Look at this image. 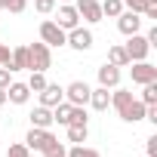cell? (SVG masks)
<instances>
[{
    "label": "cell",
    "instance_id": "6da1fadb",
    "mask_svg": "<svg viewBox=\"0 0 157 157\" xmlns=\"http://www.w3.org/2000/svg\"><path fill=\"white\" fill-rule=\"evenodd\" d=\"M111 108H117V114H120L123 123H139V120H145V108H148V105H142L129 90L114 86V93H111Z\"/></svg>",
    "mask_w": 157,
    "mask_h": 157
},
{
    "label": "cell",
    "instance_id": "7a4b0ae2",
    "mask_svg": "<svg viewBox=\"0 0 157 157\" xmlns=\"http://www.w3.org/2000/svg\"><path fill=\"white\" fill-rule=\"evenodd\" d=\"M52 68V49L40 40V43H31L28 46V71H49Z\"/></svg>",
    "mask_w": 157,
    "mask_h": 157
},
{
    "label": "cell",
    "instance_id": "3957f363",
    "mask_svg": "<svg viewBox=\"0 0 157 157\" xmlns=\"http://www.w3.org/2000/svg\"><path fill=\"white\" fill-rule=\"evenodd\" d=\"M25 145H28V151H49V148H56L59 145V139L52 136V129H40V126H31L28 129V136H25Z\"/></svg>",
    "mask_w": 157,
    "mask_h": 157
},
{
    "label": "cell",
    "instance_id": "277c9868",
    "mask_svg": "<svg viewBox=\"0 0 157 157\" xmlns=\"http://www.w3.org/2000/svg\"><path fill=\"white\" fill-rule=\"evenodd\" d=\"M90 83L86 80H74V83H68L65 86V102L68 105H77V108H86L90 105Z\"/></svg>",
    "mask_w": 157,
    "mask_h": 157
},
{
    "label": "cell",
    "instance_id": "5b68a950",
    "mask_svg": "<svg viewBox=\"0 0 157 157\" xmlns=\"http://www.w3.org/2000/svg\"><path fill=\"white\" fill-rule=\"evenodd\" d=\"M93 31L90 28H83V25H77V28H71L68 31V40H65V46H71V49H77V52H86V49H93Z\"/></svg>",
    "mask_w": 157,
    "mask_h": 157
},
{
    "label": "cell",
    "instance_id": "8992f818",
    "mask_svg": "<svg viewBox=\"0 0 157 157\" xmlns=\"http://www.w3.org/2000/svg\"><path fill=\"white\" fill-rule=\"evenodd\" d=\"M40 40L52 49V46H65V40H68V31L65 28H59L56 22H40Z\"/></svg>",
    "mask_w": 157,
    "mask_h": 157
},
{
    "label": "cell",
    "instance_id": "52a82bcc",
    "mask_svg": "<svg viewBox=\"0 0 157 157\" xmlns=\"http://www.w3.org/2000/svg\"><path fill=\"white\" fill-rule=\"evenodd\" d=\"M123 49H126L129 62H145V59H148V52H151V46H148L145 34H129V37H126V43H123Z\"/></svg>",
    "mask_w": 157,
    "mask_h": 157
},
{
    "label": "cell",
    "instance_id": "ba28073f",
    "mask_svg": "<svg viewBox=\"0 0 157 157\" xmlns=\"http://www.w3.org/2000/svg\"><path fill=\"white\" fill-rule=\"evenodd\" d=\"M74 10H77V16H80L83 22H90V25H99V22L105 19L99 0H74Z\"/></svg>",
    "mask_w": 157,
    "mask_h": 157
},
{
    "label": "cell",
    "instance_id": "9c48e42d",
    "mask_svg": "<svg viewBox=\"0 0 157 157\" xmlns=\"http://www.w3.org/2000/svg\"><path fill=\"white\" fill-rule=\"evenodd\" d=\"M132 68H129V74H132V83H139V86H145V83H154L157 80V68L145 59V62H129Z\"/></svg>",
    "mask_w": 157,
    "mask_h": 157
},
{
    "label": "cell",
    "instance_id": "30bf717a",
    "mask_svg": "<svg viewBox=\"0 0 157 157\" xmlns=\"http://www.w3.org/2000/svg\"><path fill=\"white\" fill-rule=\"evenodd\" d=\"M56 13V25L59 28H65V31H71V28H77V25H80V16H77V10H74V3H62L59 10H52Z\"/></svg>",
    "mask_w": 157,
    "mask_h": 157
},
{
    "label": "cell",
    "instance_id": "8fae6325",
    "mask_svg": "<svg viewBox=\"0 0 157 157\" xmlns=\"http://www.w3.org/2000/svg\"><path fill=\"white\" fill-rule=\"evenodd\" d=\"M117 31H120L123 37H129V34H139V31H142V16H139V13H129V10H123V13L117 16Z\"/></svg>",
    "mask_w": 157,
    "mask_h": 157
},
{
    "label": "cell",
    "instance_id": "7c38bea8",
    "mask_svg": "<svg viewBox=\"0 0 157 157\" xmlns=\"http://www.w3.org/2000/svg\"><path fill=\"white\" fill-rule=\"evenodd\" d=\"M96 77H99V86H105V90L120 86V68H117V65H111V62H105V65L96 71Z\"/></svg>",
    "mask_w": 157,
    "mask_h": 157
},
{
    "label": "cell",
    "instance_id": "4fadbf2b",
    "mask_svg": "<svg viewBox=\"0 0 157 157\" xmlns=\"http://www.w3.org/2000/svg\"><path fill=\"white\" fill-rule=\"evenodd\" d=\"M40 105H46V108H56L59 102H65V86H59V83H46L40 93Z\"/></svg>",
    "mask_w": 157,
    "mask_h": 157
},
{
    "label": "cell",
    "instance_id": "5bb4252c",
    "mask_svg": "<svg viewBox=\"0 0 157 157\" xmlns=\"http://www.w3.org/2000/svg\"><path fill=\"white\" fill-rule=\"evenodd\" d=\"M31 99V90H28V83H10L6 86V102H13V105H25Z\"/></svg>",
    "mask_w": 157,
    "mask_h": 157
},
{
    "label": "cell",
    "instance_id": "9a60e30c",
    "mask_svg": "<svg viewBox=\"0 0 157 157\" xmlns=\"http://www.w3.org/2000/svg\"><path fill=\"white\" fill-rule=\"evenodd\" d=\"M90 105H93V111H108V108H111V93H108L105 86L90 90Z\"/></svg>",
    "mask_w": 157,
    "mask_h": 157
},
{
    "label": "cell",
    "instance_id": "2e32d148",
    "mask_svg": "<svg viewBox=\"0 0 157 157\" xmlns=\"http://www.w3.org/2000/svg\"><path fill=\"white\" fill-rule=\"evenodd\" d=\"M28 117H31V126H40V129L52 126V108H46V105H37Z\"/></svg>",
    "mask_w": 157,
    "mask_h": 157
},
{
    "label": "cell",
    "instance_id": "e0dca14e",
    "mask_svg": "<svg viewBox=\"0 0 157 157\" xmlns=\"http://www.w3.org/2000/svg\"><path fill=\"white\" fill-rule=\"evenodd\" d=\"M10 71H28V46H16L10 49Z\"/></svg>",
    "mask_w": 157,
    "mask_h": 157
},
{
    "label": "cell",
    "instance_id": "ac0fdd59",
    "mask_svg": "<svg viewBox=\"0 0 157 157\" xmlns=\"http://www.w3.org/2000/svg\"><path fill=\"white\" fill-rule=\"evenodd\" d=\"M108 62H111V65H117V68H126V65H129V56H126L123 43H114V46L108 49Z\"/></svg>",
    "mask_w": 157,
    "mask_h": 157
},
{
    "label": "cell",
    "instance_id": "d6986e66",
    "mask_svg": "<svg viewBox=\"0 0 157 157\" xmlns=\"http://www.w3.org/2000/svg\"><path fill=\"white\" fill-rule=\"evenodd\" d=\"M71 108H74V105H68V102H59V105L52 108V123H62V126H68V120H71Z\"/></svg>",
    "mask_w": 157,
    "mask_h": 157
},
{
    "label": "cell",
    "instance_id": "ffe728a7",
    "mask_svg": "<svg viewBox=\"0 0 157 157\" xmlns=\"http://www.w3.org/2000/svg\"><path fill=\"white\" fill-rule=\"evenodd\" d=\"M65 129H68V142H71V145H83L86 136H90V126H74V123H71V126H65Z\"/></svg>",
    "mask_w": 157,
    "mask_h": 157
},
{
    "label": "cell",
    "instance_id": "44dd1931",
    "mask_svg": "<svg viewBox=\"0 0 157 157\" xmlns=\"http://www.w3.org/2000/svg\"><path fill=\"white\" fill-rule=\"evenodd\" d=\"M102 16H108V19H117L120 13H123V0H102Z\"/></svg>",
    "mask_w": 157,
    "mask_h": 157
},
{
    "label": "cell",
    "instance_id": "7402d4cb",
    "mask_svg": "<svg viewBox=\"0 0 157 157\" xmlns=\"http://www.w3.org/2000/svg\"><path fill=\"white\" fill-rule=\"evenodd\" d=\"M71 123H74V126H90V114H86V108H77V105H74V108H71V120H68V126H71Z\"/></svg>",
    "mask_w": 157,
    "mask_h": 157
},
{
    "label": "cell",
    "instance_id": "603a6c76",
    "mask_svg": "<svg viewBox=\"0 0 157 157\" xmlns=\"http://www.w3.org/2000/svg\"><path fill=\"white\" fill-rule=\"evenodd\" d=\"M139 102H142V105H157V80L142 86V99H139Z\"/></svg>",
    "mask_w": 157,
    "mask_h": 157
},
{
    "label": "cell",
    "instance_id": "cb8c5ba5",
    "mask_svg": "<svg viewBox=\"0 0 157 157\" xmlns=\"http://www.w3.org/2000/svg\"><path fill=\"white\" fill-rule=\"evenodd\" d=\"M68 157H102L96 148H86V145H71L68 148Z\"/></svg>",
    "mask_w": 157,
    "mask_h": 157
},
{
    "label": "cell",
    "instance_id": "d4e9b609",
    "mask_svg": "<svg viewBox=\"0 0 157 157\" xmlns=\"http://www.w3.org/2000/svg\"><path fill=\"white\" fill-rule=\"evenodd\" d=\"M46 86V77H43V71H31V77H28V90L31 93H40Z\"/></svg>",
    "mask_w": 157,
    "mask_h": 157
},
{
    "label": "cell",
    "instance_id": "484cf974",
    "mask_svg": "<svg viewBox=\"0 0 157 157\" xmlns=\"http://www.w3.org/2000/svg\"><path fill=\"white\" fill-rule=\"evenodd\" d=\"M6 157H31V151H28V145H25V142H16V145H10V148H6Z\"/></svg>",
    "mask_w": 157,
    "mask_h": 157
},
{
    "label": "cell",
    "instance_id": "4316f807",
    "mask_svg": "<svg viewBox=\"0 0 157 157\" xmlns=\"http://www.w3.org/2000/svg\"><path fill=\"white\" fill-rule=\"evenodd\" d=\"M34 10H37L40 16H49V13L56 10V0H34Z\"/></svg>",
    "mask_w": 157,
    "mask_h": 157
},
{
    "label": "cell",
    "instance_id": "83f0119b",
    "mask_svg": "<svg viewBox=\"0 0 157 157\" xmlns=\"http://www.w3.org/2000/svg\"><path fill=\"white\" fill-rule=\"evenodd\" d=\"M6 10H10L13 16H22V13L28 10V0H6Z\"/></svg>",
    "mask_w": 157,
    "mask_h": 157
},
{
    "label": "cell",
    "instance_id": "f1b7e54d",
    "mask_svg": "<svg viewBox=\"0 0 157 157\" xmlns=\"http://www.w3.org/2000/svg\"><path fill=\"white\" fill-rule=\"evenodd\" d=\"M148 6V0H123V10H129V13H139L142 16V10Z\"/></svg>",
    "mask_w": 157,
    "mask_h": 157
},
{
    "label": "cell",
    "instance_id": "f546056e",
    "mask_svg": "<svg viewBox=\"0 0 157 157\" xmlns=\"http://www.w3.org/2000/svg\"><path fill=\"white\" fill-rule=\"evenodd\" d=\"M13 83V71L10 68H3V65H0V90H6Z\"/></svg>",
    "mask_w": 157,
    "mask_h": 157
},
{
    "label": "cell",
    "instance_id": "4dcf8cb0",
    "mask_svg": "<svg viewBox=\"0 0 157 157\" xmlns=\"http://www.w3.org/2000/svg\"><path fill=\"white\" fill-rule=\"evenodd\" d=\"M43 157H68V148L59 142L56 148H49V151H43Z\"/></svg>",
    "mask_w": 157,
    "mask_h": 157
},
{
    "label": "cell",
    "instance_id": "1f68e13d",
    "mask_svg": "<svg viewBox=\"0 0 157 157\" xmlns=\"http://www.w3.org/2000/svg\"><path fill=\"white\" fill-rule=\"evenodd\" d=\"M145 151H148L145 157H157V136H151V139H148V145H145Z\"/></svg>",
    "mask_w": 157,
    "mask_h": 157
},
{
    "label": "cell",
    "instance_id": "d6a6232c",
    "mask_svg": "<svg viewBox=\"0 0 157 157\" xmlns=\"http://www.w3.org/2000/svg\"><path fill=\"white\" fill-rule=\"evenodd\" d=\"M0 65L10 68V46H6V43H0Z\"/></svg>",
    "mask_w": 157,
    "mask_h": 157
},
{
    "label": "cell",
    "instance_id": "836d02e7",
    "mask_svg": "<svg viewBox=\"0 0 157 157\" xmlns=\"http://www.w3.org/2000/svg\"><path fill=\"white\" fill-rule=\"evenodd\" d=\"M0 105H6V90H0Z\"/></svg>",
    "mask_w": 157,
    "mask_h": 157
},
{
    "label": "cell",
    "instance_id": "e575fe53",
    "mask_svg": "<svg viewBox=\"0 0 157 157\" xmlns=\"http://www.w3.org/2000/svg\"><path fill=\"white\" fill-rule=\"evenodd\" d=\"M0 10H6V0H0Z\"/></svg>",
    "mask_w": 157,
    "mask_h": 157
},
{
    "label": "cell",
    "instance_id": "d590c367",
    "mask_svg": "<svg viewBox=\"0 0 157 157\" xmlns=\"http://www.w3.org/2000/svg\"><path fill=\"white\" fill-rule=\"evenodd\" d=\"M62 3H71V0H62Z\"/></svg>",
    "mask_w": 157,
    "mask_h": 157
}]
</instances>
